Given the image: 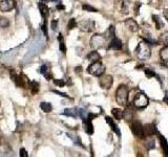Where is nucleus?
<instances>
[{
    "mask_svg": "<svg viewBox=\"0 0 168 157\" xmlns=\"http://www.w3.org/2000/svg\"><path fill=\"white\" fill-rule=\"evenodd\" d=\"M140 7H141V3L140 2H137L135 4V14L139 15L140 14Z\"/></svg>",
    "mask_w": 168,
    "mask_h": 157,
    "instance_id": "58836bf2",
    "label": "nucleus"
},
{
    "mask_svg": "<svg viewBox=\"0 0 168 157\" xmlns=\"http://www.w3.org/2000/svg\"><path fill=\"white\" fill-rule=\"evenodd\" d=\"M160 40H161L162 43H164L165 45H168V32H164L163 35H161V37H160Z\"/></svg>",
    "mask_w": 168,
    "mask_h": 157,
    "instance_id": "473e14b6",
    "label": "nucleus"
},
{
    "mask_svg": "<svg viewBox=\"0 0 168 157\" xmlns=\"http://www.w3.org/2000/svg\"><path fill=\"white\" fill-rule=\"evenodd\" d=\"M99 83H100V86H101L103 89H109V88L113 86V78L111 76H101L99 80Z\"/></svg>",
    "mask_w": 168,
    "mask_h": 157,
    "instance_id": "6e6552de",
    "label": "nucleus"
},
{
    "mask_svg": "<svg viewBox=\"0 0 168 157\" xmlns=\"http://www.w3.org/2000/svg\"><path fill=\"white\" fill-rule=\"evenodd\" d=\"M152 21L154 22V24H156V28L157 30H161L162 27L164 26V23L162 22V20L160 19L159 16H157V15H152Z\"/></svg>",
    "mask_w": 168,
    "mask_h": 157,
    "instance_id": "5701e85b",
    "label": "nucleus"
},
{
    "mask_svg": "<svg viewBox=\"0 0 168 157\" xmlns=\"http://www.w3.org/2000/svg\"><path fill=\"white\" fill-rule=\"evenodd\" d=\"M82 9H83V11H87V12H92V13L98 12L97 9H95V7H92V5H89V4H83L82 5Z\"/></svg>",
    "mask_w": 168,
    "mask_h": 157,
    "instance_id": "c756f323",
    "label": "nucleus"
},
{
    "mask_svg": "<svg viewBox=\"0 0 168 157\" xmlns=\"http://www.w3.org/2000/svg\"><path fill=\"white\" fill-rule=\"evenodd\" d=\"M134 106L136 109L138 110H143V109H145L146 107L148 106L149 104V99H148L147 95L144 94L143 92H140L135 97L134 99Z\"/></svg>",
    "mask_w": 168,
    "mask_h": 157,
    "instance_id": "7ed1b4c3",
    "label": "nucleus"
},
{
    "mask_svg": "<svg viewBox=\"0 0 168 157\" xmlns=\"http://www.w3.org/2000/svg\"><path fill=\"white\" fill-rule=\"evenodd\" d=\"M144 132H145V134L147 136H149V135L153 136V135H157V134L159 133L154 124H147V125H145V127H144Z\"/></svg>",
    "mask_w": 168,
    "mask_h": 157,
    "instance_id": "1a4fd4ad",
    "label": "nucleus"
},
{
    "mask_svg": "<svg viewBox=\"0 0 168 157\" xmlns=\"http://www.w3.org/2000/svg\"><path fill=\"white\" fill-rule=\"evenodd\" d=\"M95 117H97V114L88 113V115H87V118H88V120H92V118H95Z\"/></svg>",
    "mask_w": 168,
    "mask_h": 157,
    "instance_id": "c03bdc74",
    "label": "nucleus"
},
{
    "mask_svg": "<svg viewBox=\"0 0 168 157\" xmlns=\"http://www.w3.org/2000/svg\"><path fill=\"white\" fill-rule=\"evenodd\" d=\"M85 112H86V111L84 110V109H79V110H78L79 116H80V117L82 118L83 120H86V118H87V117H86V115H85Z\"/></svg>",
    "mask_w": 168,
    "mask_h": 157,
    "instance_id": "e433bc0d",
    "label": "nucleus"
},
{
    "mask_svg": "<svg viewBox=\"0 0 168 157\" xmlns=\"http://www.w3.org/2000/svg\"><path fill=\"white\" fill-rule=\"evenodd\" d=\"M144 72H145V74L147 76V78H153V76H156L154 71L152 69H150V68H144Z\"/></svg>",
    "mask_w": 168,
    "mask_h": 157,
    "instance_id": "72a5a7b5",
    "label": "nucleus"
},
{
    "mask_svg": "<svg viewBox=\"0 0 168 157\" xmlns=\"http://www.w3.org/2000/svg\"><path fill=\"white\" fill-rule=\"evenodd\" d=\"M157 135L160 139V143H161V147H162V149H163L164 155H165V156H168V143H167V140H166L165 137L162 136L160 133H158Z\"/></svg>",
    "mask_w": 168,
    "mask_h": 157,
    "instance_id": "4468645a",
    "label": "nucleus"
},
{
    "mask_svg": "<svg viewBox=\"0 0 168 157\" xmlns=\"http://www.w3.org/2000/svg\"><path fill=\"white\" fill-rule=\"evenodd\" d=\"M87 72L95 76H101L105 72V66L101 62H92L87 67Z\"/></svg>",
    "mask_w": 168,
    "mask_h": 157,
    "instance_id": "20e7f679",
    "label": "nucleus"
},
{
    "mask_svg": "<svg viewBox=\"0 0 168 157\" xmlns=\"http://www.w3.org/2000/svg\"><path fill=\"white\" fill-rule=\"evenodd\" d=\"M41 30L43 32V35L45 36L46 38L49 37V32H47V22H46V19H44V23L42 24L41 26Z\"/></svg>",
    "mask_w": 168,
    "mask_h": 157,
    "instance_id": "7c9ffc66",
    "label": "nucleus"
},
{
    "mask_svg": "<svg viewBox=\"0 0 168 157\" xmlns=\"http://www.w3.org/2000/svg\"><path fill=\"white\" fill-rule=\"evenodd\" d=\"M123 118L126 122H131L132 120V118H134V110L130 107H127L125 109V111H123Z\"/></svg>",
    "mask_w": 168,
    "mask_h": 157,
    "instance_id": "dca6fc26",
    "label": "nucleus"
},
{
    "mask_svg": "<svg viewBox=\"0 0 168 157\" xmlns=\"http://www.w3.org/2000/svg\"><path fill=\"white\" fill-rule=\"evenodd\" d=\"M58 41H63V36L61 34H59V36H58Z\"/></svg>",
    "mask_w": 168,
    "mask_h": 157,
    "instance_id": "49530a36",
    "label": "nucleus"
},
{
    "mask_svg": "<svg viewBox=\"0 0 168 157\" xmlns=\"http://www.w3.org/2000/svg\"><path fill=\"white\" fill-rule=\"evenodd\" d=\"M83 122H84V125H85V132L87 134H89V135H92V134L94 133V126H92V120L86 118V120H83Z\"/></svg>",
    "mask_w": 168,
    "mask_h": 157,
    "instance_id": "6ab92c4d",
    "label": "nucleus"
},
{
    "mask_svg": "<svg viewBox=\"0 0 168 157\" xmlns=\"http://www.w3.org/2000/svg\"><path fill=\"white\" fill-rule=\"evenodd\" d=\"M128 7H129L128 0H121V11H122L123 14H127L128 13Z\"/></svg>",
    "mask_w": 168,
    "mask_h": 157,
    "instance_id": "a878e982",
    "label": "nucleus"
},
{
    "mask_svg": "<svg viewBox=\"0 0 168 157\" xmlns=\"http://www.w3.org/2000/svg\"><path fill=\"white\" fill-rule=\"evenodd\" d=\"M107 34H108V37L111 38V39H113V37H116V36H115V26H113V25L109 26L108 30H107Z\"/></svg>",
    "mask_w": 168,
    "mask_h": 157,
    "instance_id": "f704fd0d",
    "label": "nucleus"
},
{
    "mask_svg": "<svg viewBox=\"0 0 168 157\" xmlns=\"http://www.w3.org/2000/svg\"><path fill=\"white\" fill-rule=\"evenodd\" d=\"M87 59H88V61H90V62H98V61L101 60V55H99L98 51L94 50V51H92V53H88Z\"/></svg>",
    "mask_w": 168,
    "mask_h": 157,
    "instance_id": "a211bd4d",
    "label": "nucleus"
},
{
    "mask_svg": "<svg viewBox=\"0 0 168 157\" xmlns=\"http://www.w3.org/2000/svg\"><path fill=\"white\" fill-rule=\"evenodd\" d=\"M67 135H68V137H71L73 140L75 141L76 143H78L79 145H81V147H83L82 145V143H81V139H80V137L78 136V135H73V134H69V133H67Z\"/></svg>",
    "mask_w": 168,
    "mask_h": 157,
    "instance_id": "c85d7f7f",
    "label": "nucleus"
},
{
    "mask_svg": "<svg viewBox=\"0 0 168 157\" xmlns=\"http://www.w3.org/2000/svg\"><path fill=\"white\" fill-rule=\"evenodd\" d=\"M75 27H77V22H76V19L75 18H71L69 19L68 23H67V30H74Z\"/></svg>",
    "mask_w": 168,
    "mask_h": 157,
    "instance_id": "cd10ccee",
    "label": "nucleus"
},
{
    "mask_svg": "<svg viewBox=\"0 0 168 157\" xmlns=\"http://www.w3.org/2000/svg\"><path fill=\"white\" fill-rule=\"evenodd\" d=\"M128 87L126 85H120L116 91V101L120 106H126L128 103Z\"/></svg>",
    "mask_w": 168,
    "mask_h": 157,
    "instance_id": "f03ea898",
    "label": "nucleus"
},
{
    "mask_svg": "<svg viewBox=\"0 0 168 157\" xmlns=\"http://www.w3.org/2000/svg\"><path fill=\"white\" fill-rule=\"evenodd\" d=\"M9 25V22L7 18H0V27L5 28Z\"/></svg>",
    "mask_w": 168,
    "mask_h": 157,
    "instance_id": "2f4dec72",
    "label": "nucleus"
},
{
    "mask_svg": "<svg viewBox=\"0 0 168 157\" xmlns=\"http://www.w3.org/2000/svg\"><path fill=\"white\" fill-rule=\"evenodd\" d=\"M19 152H20V157H28V152H26V150L25 149H20V151H19Z\"/></svg>",
    "mask_w": 168,
    "mask_h": 157,
    "instance_id": "a19ab883",
    "label": "nucleus"
},
{
    "mask_svg": "<svg viewBox=\"0 0 168 157\" xmlns=\"http://www.w3.org/2000/svg\"><path fill=\"white\" fill-rule=\"evenodd\" d=\"M139 68H144V65L143 64H139L136 66V69H139Z\"/></svg>",
    "mask_w": 168,
    "mask_h": 157,
    "instance_id": "de8ad7c7",
    "label": "nucleus"
},
{
    "mask_svg": "<svg viewBox=\"0 0 168 157\" xmlns=\"http://www.w3.org/2000/svg\"><path fill=\"white\" fill-rule=\"evenodd\" d=\"M28 85H30L31 89H32L33 94H36L38 92V90H39V84L36 81H33V82H28Z\"/></svg>",
    "mask_w": 168,
    "mask_h": 157,
    "instance_id": "bb28decb",
    "label": "nucleus"
},
{
    "mask_svg": "<svg viewBox=\"0 0 168 157\" xmlns=\"http://www.w3.org/2000/svg\"><path fill=\"white\" fill-rule=\"evenodd\" d=\"M51 27L53 30H56L58 27V20H53L52 21V23H51Z\"/></svg>",
    "mask_w": 168,
    "mask_h": 157,
    "instance_id": "ea45409f",
    "label": "nucleus"
},
{
    "mask_svg": "<svg viewBox=\"0 0 168 157\" xmlns=\"http://www.w3.org/2000/svg\"><path fill=\"white\" fill-rule=\"evenodd\" d=\"M164 103H166V104L168 105V97H164Z\"/></svg>",
    "mask_w": 168,
    "mask_h": 157,
    "instance_id": "8fccbe9b",
    "label": "nucleus"
},
{
    "mask_svg": "<svg viewBox=\"0 0 168 157\" xmlns=\"http://www.w3.org/2000/svg\"><path fill=\"white\" fill-rule=\"evenodd\" d=\"M109 48L113 49V50H120L122 48V42L121 40L118 39L117 37H113L111 40V43H109Z\"/></svg>",
    "mask_w": 168,
    "mask_h": 157,
    "instance_id": "f8f14e48",
    "label": "nucleus"
},
{
    "mask_svg": "<svg viewBox=\"0 0 168 157\" xmlns=\"http://www.w3.org/2000/svg\"><path fill=\"white\" fill-rule=\"evenodd\" d=\"M163 16H164V18H165L166 20L168 21V9H164V12H163Z\"/></svg>",
    "mask_w": 168,
    "mask_h": 157,
    "instance_id": "37998d69",
    "label": "nucleus"
},
{
    "mask_svg": "<svg viewBox=\"0 0 168 157\" xmlns=\"http://www.w3.org/2000/svg\"><path fill=\"white\" fill-rule=\"evenodd\" d=\"M63 114L66 116H71V117H77V116L79 115L78 113V109L76 108H67L64 110V112H63Z\"/></svg>",
    "mask_w": 168,
    "mask_h": 157,
    "instance_id": "aec40b11",
    "label": "nucleus"
},
{
    "mask_svg": "<svg viewBox=\"0 0 168 157\" xmlns=\"http://www.w3.org/2000/svg\"><path fill=\"white\" fill-rule=\"evenodd\" d=\"M40 72L45 76L46 80H51V78H53V76H52V73L49 72V67L46 66V65H42V66L40 67Z\"/></svg>",
    "mask_w": 168,
    "mask_h": 157,
    "instance_id": "412c9836",
    "label": "nucleus"
},
{
    "mask_svg": "<svg viewBox=\"0 0 168 157\" xmlns=\"http://www.w3.org/2000/svg\"><path fill=\"white\" fill-rule=\"evenodd\" d=\"M47 1H49V0H41V2H44V3L47 2Z\"/></svg>",
    "mask_w": 168,
    "mask_h": 157,
    "instance_id": "3c124183",
    "label": "nucleus"
},
{
    "mask_svg": "<svg viewBox=\"0 0 168 157\" xmlns=\"http://www.w3.org/2000/svg\"><path fill=\"white\" fill-rule=\"evenodd\" d=\"M136 55L137 58L141 61L148 60L150 58V55H151V50H150V47L148 45V43H146V42L139 43L136 48Z\"/></svg>",
    "mask_w": 168,
    "mask_h": 157,
    "instance_id": "f257e3e1",
    "label": "nucleus"
},
{
    "mask_svg": "<svg viewBox=\"0 0 168 157\" xmlns=\"http://www.w3.org/2000/svg\"><path fill=\"white\" fill-rule=\"evenodd\" d=\"M104 43H105V38L103 37V35H95L90 39V46L95 49L101 48Z\"/></svg>",
    "mask_w": 168,
    "mask_h": 157,
    "instance_id": "423d86ee",
    "label": "nucleus"
},
{
    "mask_svg": "<svg viewBox=\"0 0 168 157\" xmlns=\"http://www.w3.org/2000/svg\"><path fill=\"white\" fill-rule=\"evenodd\" d=\"M53 92L54 93H57L58 95H61V97H67L68 99V95L66 94V93H64V92H60V91H58V90H53Z\"/></svg>",
    "mask_w": 168,
    "mask_h": 157,
    "instance_id": "79ce46f5",
    "label": "nucleus"
},
{
    "mask_svg": "<svg viewBox=\"0 0 168 157\" xmlns=\"http://www.w3.org/2000/svg\"><path fill=\"white\" fill-rule=\"evenodd\" d=\"M154 147H156V141H154L153 136L149 135L145 139V148L147 150H151V149H154Z\"/></svg>",
    "mask_w": 168,
    "mask_h": 157,
    "instance_id": "f3484780",
    "label": "nucleus"
},
{
    "mask_svg": "<svg viewBox=\"0 0 168 157\" xmlns=\"http://www.w3.org/2000/svg\"><path fill=\"white\" fill-rule=\"evenodd\" d=\"M54 84L58 87H64L65 86V82L63 80H54Z\"/></svg>",
    "mask_w": 168,
    "mask_h": 157,
    "instance_id": "c9c22d12",
    "label": "nucleus"
},
{
    "mask_svg": "<svg viewBox=\"0 0 168 157\" xmlns=\"http://www.w3.org/2000/svg\"><path fill=\"white\" fill-rule=\"evenodd\" d=\"M130 129H131V132L134 134L135 136L137 137H144L145 135V132H144V127L141 125L140 122H132L130 124Z\"/></svg>",
    "mask_w": 168,
    "mask_h": 157,
    "instance_id": "39448f33",
    "label": "nucleus"
},
{
    "mask_svg": "<svg viewBox=\"0 0 168 157\" xmlns=\"http://www.w3.org/2000/svg\"><path fill=\"white\" fill-rule=\"evenodd\" d=\"M57 9H65V6L63 4H61V3H59V4L57 5Z\"/></svg>",
    "mask_w": 168,
    "mask_h": 157,
    "instance_id": "a18cd8bd",
    "label": "nucleus"
},
{
    "mask_svg": "<svg viewBox=\"0 0 168 157\" xmlns=\"http://www.w3.org/2000/svg\"><path fill=\"white\" fill-rule=\"evenodd\" d=\"M59 48H60V50L62 51L63 53H66V47H65L64 41H60V45H59Z\"/></svg>",
    "mask_w": 168,
    "mask_h": 157,
    "instance_id": "4c0bfd02",
    "label": "nucleus"
},
{
    "mask_svg": "<svg viewBox=\"0 0 168 157\" xmlns=\"http://www.w3.org/2000/svg\"><path fill=\"white\" fill-rule=\"evenodd\" d=\"M105 120H106V122H107V124H108V125L111 126V130H113V131L115 132L116 134H117L118 136H121V131H120L119 127H118V126L115 124L113 120H111V117H109V116H106Z\"/></svg>",
    "mask_w": 168,
    "mask_h": 157,
    "instance_id": "ddd939ff",
    "label": "nucleus"
},
{
    "mask_svg": "<svg viewBox=\"0 0 168 157\" xmlns=\"http://www.w3.org/2000/svg\"><path fill=\"white\" fill-rule=\"evenodd\" d=\"M40 108H41L42 111H44L45 113H49V112H51V111H52L53 107H52V104H51V103L42 102L41 104H40Z\"/></svg>",
    "mask_w": 168,
    "mask_h": 157,
    "instance_id": "393cba45",
    "label": "nucleus"
},
{
    "mask_svg": "<svg viewBox=\"0 0 168 157\" xmlns=\"http://www.w3.org/2000/svg\"><path fill=\"white\" fill-rule=\"evenodd\" d=\"M81 69H82V68H81V66L76 67V70H75V71H76L77 73H78V72H81Z\"/></svg>",
    "mask_w": 168,
    "mask_h": 157,
    "instance_id": "09e8293b",
    "label": "nucleus"
},
{
    "mask_svg": "<svg viewBox=\"0 0 168 157\" xmlns=\"http://www.w3.org/2000/svg\"><path fill=\"white\" fill-rule=\"evenodd\" d=\"M160 57L164 62H168V45L160 50Z\"/></svg>",
    "mask_w": 168,
    "mask_h": 157,
    "instance_id": "b1692460",
    "label": "nucleus"
},
{
    "mask_svg": "<svg viewBox=\"0 0 168 157\" xmlns=\"http://www.w3.org/2000/svg\"><path fill=\"white\" fill-rule=\"evenodd\" d=\"M124 23H125V25H126V27L128 28L130 32H138L139 25L134 19H127V20H125Z\"/></svg>",
    "mask_w": 168,
    "mask_h": 157,
    "instance_id": "9b49d317",
    "label": "nucleus"
},
{
    "mask_svg": "<svg viewBox=\"0 0 168 157\" xmlns=\"http://www.w3.org/2000/svg\"><path fill=\"white\" fill-rule=\"evenodd\" d=\"M111 114H113V117L118 120H122L123 118V111L120 108H113V110H111Z\"/></svg>",
    "mask_w": 168,
    "mask_h": 157,
    "instance_id": "4be33fe9",
    "label": "nucleus"
},
{
    "mask_svg": "<svg viewBox=\"0 0 168 157\" xmlns=\"http://www.w3.org/2000/svg\"><path fill=\"white\" fill-rule=\"evenodd\" d=\"M38 6H39V11H40V13H41L42 17H43L44 19H46L47 17H49V6H47V5H46L44 2H40Z\"/></svg>",
    "mask_w": 168,
    "mask_h": 157,
    "instance_id": "2eb2a0df",
    "label": "nucleus"
},
{
    "mask_svg": "<svg viewBox=\"0 0 168 157\" xmlns=\"http://www.w3.org/2000/svg\"><path fill=\"white\" fill-rule=\"evenodd\" d=\"M16 6L15 0H2L0 1V11L1 12H9Z\"/></svg>",
    "mask_w": 168,
    "mask_h": 157,
    "instance_id": "0eeeda50",
    "label": "nucleus"
},
{
    "mask_svg": "<svg viewBox=\"0 0 168 157\" xmlns=\"http://www.w3.org/2000/svg\"><path fill=\"white\" fill-rule=\"evenodd\" d=\"M95 22L92 20H88V21H82L80 23L81 26V30H84V32H92V30L95 28Z\"/></svg>",
    "mask_w": 168,
    "mask_h": 157,
    "instance_id": "9d476101",
    "label": "nucleus"
}]
</instances>
